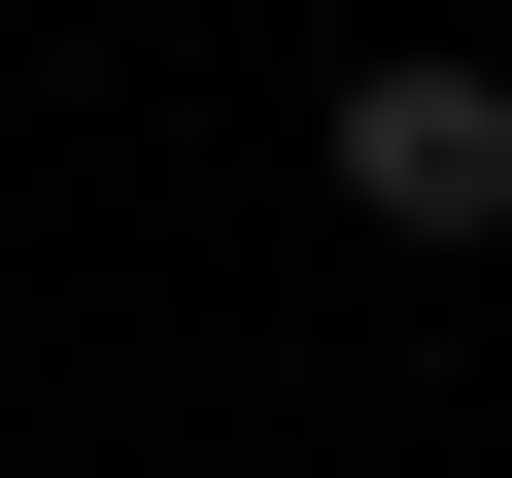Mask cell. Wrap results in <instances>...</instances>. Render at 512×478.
<instances>
[{"instance_id":"obj_1","label":"cell","mask_w":512,"mask_h":478,"mask_svg":"<svg viewBox=\"0 0 512 478\" xmlns=\"http://www.w3.org/2000/svg\"><path fill=\"white\" fill-rule=\"evenodd\" d=\"M308 171H342V239L478 274V239H512V35H342L308 69Z\"/></svg>"}]
</instances>
